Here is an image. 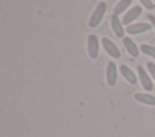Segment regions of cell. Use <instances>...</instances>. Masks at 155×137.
<instances>
[{
  "instance_id": "12",
  "label": "cell",
  "mask_w": 155,
  "mask_h": 137,
  "mask_svg": "<svg viewBox=\"0 0 155 137\" xmlns=\"http://www.w3.org/2000/svg\"><path fill=\"white\" fill-rule=\"evenodd\" d=\"M132 1L133 0H120L114 7V15H120L124 11H126V8L132 4Z\"/></svg>"
},
{
  "instance_id": "14",
  "label": "cell",
  "mask_w": 155,
  "mask_h": 137,
  "mask_svg": "<svg viewBox=\"0 0 155 137\" xmlns=\"http://www.w3.org/2000/svg\"><path fill=\"white\" fill-rule=\"evenodd\" d=\"M140 4L147 8V10H154L155 8V4L151 0H139Z\"/></svg>"
},
{
  "instance_id": "4",
  "label": "cell",
  "mask_w": 155,
  "mask_h": 137,
  "mask_svg": "<svg viewBox=\"0 0 155 137\" xmlns=\"http://www.w3.org/2000/svg\"><path fill=\"white\" fill-rule=\"evenodd\" d=\"M105 80H107V84L113 87L116 85V81H117V68H116V64L114 62H108L107 64V69H105Z\"/></svg>"
},
{
  "instance_id": "11",
  "label": "cell",
  "mask_w": 155,
  "mask_h": 137,
  "mask_svg": "<svg viewBox=\"0 0 155 137\" xmlns=\"http://www.w3.org/2000/svg\"><path fill=\"white\" fill-rule=\"evenodd\" d=\"M133 98L139 103L155 107V96H153V95H149V93H134Z\"/></svg>"
},
{
  "instance_id": "7",
  "label": "cell",
  "mask_w": 155,
  "mask_h": 137,
  "mask_svg": "<svg viewBox=\"0 0 155 137\" xmlns=\"http://www.w3.org/2000/svg\"><path fill=\"white\" fill-rule=\"evenodd\" d=\"M151 29V24L149 23H144V22H139V23H132L130 25L126 27V32L128 34H140L144 32H148Z\"/></svg>"
},
{
  "instance_id": "6",
  "label": "cell",
  "mask_w": 155,
  "mask_h": 137,
  "mask_svg": "<svg viewBox=\"0 0 155 137\" xmlns=\"http://www.w3.org/2000/svg\"><path fill=\"white\" fill-rule=\"evenodd\" d=\"M142 11H143V8H142V6H139V5H137V6H133L131 10H128L125 15H124V17H122V24H127V25H130V23L131 22H133L137 17H139V15L142 13Z\"/></svg>"
},
{
  "instance_id": "8",
  "label": "cell",
  "mask_w": 155,
  "mask_h": 137,
  "mask_svg": "<svg viewBox=\"0 0 155 137\" xmlns=\"http://www.w3.org/2000/svg\"><path fill=\"white\" fill-rule=\"evenodd\" d=\"M110 23H111V29L114 32V34L117 36V38H124V34H125V29L122 27V22L120 21L119 16L117 15H111L110 17Z\"/></svg>"
},
{
  "instance_id": "1",
  "label": "cell",
  "mask_w": 155,
  "mask_h": 137,
  "mask_svg": "<svg viewBox=\"0 0 155 137\" xmlns=\"http://www.w3.org/2000/svg\"><path fill=\"white\" fill-rule=\"evenodd\" d=\"M107 12V4L104 1H101L99 4H97L96 8L93 10L90 19H88V27L90 28H96L97 25H99V23L102 22L104 13Z\"/></svg>"
},
{
  "instance_id": "5",
  "label": "cell",
  "mask_w": 155,
  "mask_h": 137,
  "mask_svg": "<svg viewBox=\"0 0 155 137\" xmlns=\"http://www.w3.org/2000/svg\"><path fill=\"white\" fill-rule=\"evenodd\" d=\"M137 72H138V78L140 80V84L143 86V89L145 91H151L154 85H153V81L150 79V76L148 75V73L145 72V69L142 67V65H138L137 67Z\"/></svg>"
},
{
  "instance_id": "9",
  "label": "cell",
  "mask_w": 155,
  "mask_h": 137,
  "mask_svg": "<svg viewBox=\"0 0 155 137\" xmlns=\"http://www.w3.org/2000/svg\"><path fill=\"white\" fill-rule=\"evenodd\" d=\"M122 44H124V47L126 48V51L132 56V57H138L139 56V48H138V46L136 45V42L131 39V38H128V36H125V38H122Z\"/></svg>"
},
{
  "instance_id": "10",
  "label": "cell",
  "mask_w": 155,
  "mask_h": 137,
  "mask_svg": "<svg viewBox=\"0 0 155 137\" xmlns=\"http://www.w3.org/2000/svg\"><path fill=\"white\" fill-rule=\"evenodd\" d=\"M119 70H120V73L122 74V76L125 78V80H126L128 84H131V85H136V84H137V76H136L134 72H133L130 67L122 64V65H120Z\"/></svg>"
},
{
  "instance_id": "2",
  "label": "cell",
  "mask_w": 155,
  "mask_h": 137,
  "mask_svg": "<svg viewBox=\"0 0 155 137\" xmlns=\"http://www.w3.org/2000/svg\"><path fill=\"white\" fill-rule=\"evenodd\" d=\"M98 52H99V40L97 35L90 34L87 38V53L90 58L96 59L98 57Z\"/></svg>"
},
{
  "instance_id": "15",
  "label": "cell",
  "mask_w": 155,
  "mask_h": 137,
  "mask_svg": "<svg viewBox=\"0 0 155 137\" xmlns=\"http://www.w3.org/2000/svg\"><path fill=\"white\" fill-rule=\"evenodd\" d=\"M147 68H148V72H149V74L151 75V78L155 80V63H154V62H148Z\"/></svg>"
},
{
  "instance_id": "17",
  "label": "cell",
  "mask_w": 155,
  "mask_h": 137,
  "mask_svg": "<svg viewBox=\"0 0 155 137\" xmlns=\"http://www.w3.org/2000/svg\"><path fill=\"white\" fill-rule=\"evenodd\" d=\"M153 1H154V2H155V0H153Z\"/></svg>"
},
{
  "instance_id": "13",
  "label": "cell",
  "mask_w": 155,
  "mask_h": 137,
  "mask_svg": "<svg viewBox=\"0 0 155 137\" xmlns=\"http://www.w3.org/2000/svg\"><path fill=\"white\" fill-rule=\"evenodd\" d=\"M139 50H140V52H143L144 55H147V56H149V57H151V58L155 59V47H154V46L148 45V44H143V45H140Z\"/></svg>"
},
{
  "instance_id": "16",
  "label": "cell",
  "mask_w": 155,
  "mask_h": 137,
  "mask_svg": "<svg viewBox=\"0 0 155 137\" xmlns=\"http://www.w3.org/2000/svg\"><path fill=\"white\" fill-rule=\"evenodd\" d=\"M148 18H149V21H150V23H151V25H153V27H154V29H155V16L150 13V15L148 16Z\"/></svg>"
},
{
  "instance_id": "3",
  "label": "cell",
  "mask_w": 155,
  "mask_h": 137,
  "mask_svg": "<svg viewBox=\"0 0 155 137\" xmlns=\"http://www.w3.org/2000/svg\"><path fill=\"white\" fill-rule=\"evenodd\" d=\"M102 45H103V48L105 50V52H107L110 57H113V58H120L121 53H120L119 47H117L116 44H115L114 41H111L109 38H107V36L102 38Z\"/></svg>"
}]
</instances>
